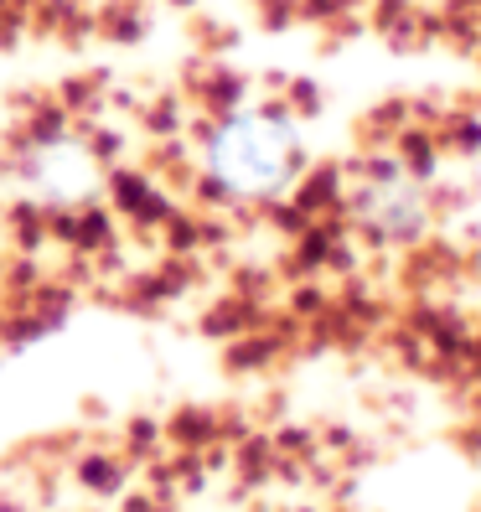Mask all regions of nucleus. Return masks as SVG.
Returning a JSON list of instances; mask_svg holds the SVG:
<instances>
[{"mask_svg": "<svg viewBox=\"0 0 481 512\" xmlns=\"http://www.w3.org/2000/svg\"><path fill=\"white\" fill-rule=\"evenodd\" d=\"M207 171L233 197H269L295 171V135L269 114H233L207 140Z\"/></svg>", "mask_w": 481, "mask_h": 512, "instance_id": "obj_1", "label": "nucleus"}]
</instances>
